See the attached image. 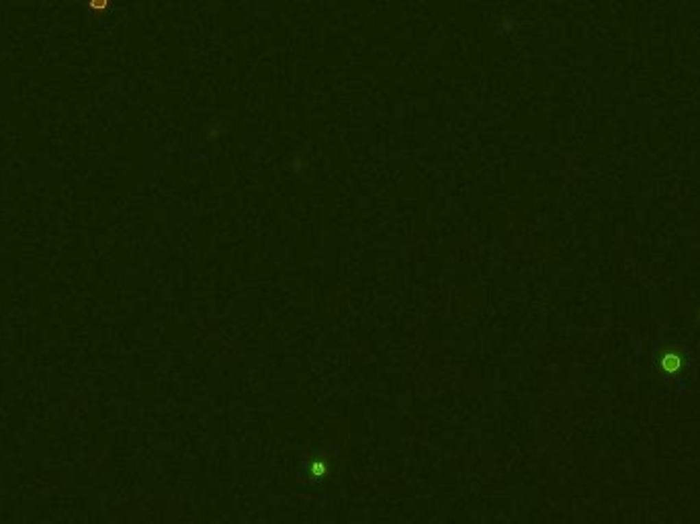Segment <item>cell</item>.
Returning a JSON list of instances; mask_svg holds the SVG:
<instances>
[{
  "instance_id": "1",
  "label": "cell",
  "mask_w": 700,
  "mask_h": 524,
  "mask_svg": "<svg viewBox=\"0 0 700 524\" xmlns=\"http://www.w3.org/2000/svg\"><path fill=\"white\" fill-rule=\"evenodd\" d=\"M660 365H662V369H664L666 373L676 375V373L682 369V357H680L676 350H666V353H662V357H660Z\"/></svg>"
}]
</instances>
